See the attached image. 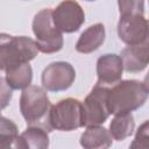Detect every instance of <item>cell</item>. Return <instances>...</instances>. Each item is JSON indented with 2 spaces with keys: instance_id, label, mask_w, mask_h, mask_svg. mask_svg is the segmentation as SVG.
<instances>
[{
  "instance_id": "1",
  "label": "cell",
  "mask_w": 149,
  "mask_h": 149,
  "mask_svg": "<svg viewBox=\"0 0 149 149\" xmlns=\"http://www.w3.org/2000/svg\"><path fill=\"white\" fill-rule=\"evenodd\" d=\"M148 92L143 83L136 79L121 80L113 85L108 92V108L111 114L130 113L142 107L147 99Z\"/></svg>"
},
{
  "instance_id": "2",
  "label": "cell",
  "mask_w": 149,
  "mask_h": 149,
  "mask_svg": "<svg viewBox=\"0 0 149 149\" xmlns=\"http://www.w3.org/2000/svg\"><path fill=\"white\" fill-rule=\"evenodd\" d=\"M51 104L47 90L42 86L30 85L22 90L20 97V112L27 126H41L51 132L49 125V113Z\"/></svg>"
},
{
  "instance_id": "3",
  "label": "cell",
  "mask_w": 149,
  "mask_h": 149,
  "mask_svg": "<svg viewBox=\"0 0 149 149\" xmlns=\"http://www.w3.org/2000/svg\"><path fill=\"white\" fill-rule=\"evenodd\" d=\"M40 52L36 41L28 36H12L2 33L0 35V69H7L29 63Z\"/></svg>"
},
{
  "instance_id": "4",
  "label": "cell",
  "mask_w": 149,
  "mask_h": 149,
  "mask_svg": "<svg viewBox=\"0 0 149 149\" xmlns=\"http://www.w3.org/2000/svg\"><path fill=\"white\" fill-rule=\"evenodd\" d=\"M31 29L41 52L55 54L62 50L64 44L63 33L54 22L52 9L43 8L37 12L33 19Z\"/></svg>"
},
{
  "instance_id": "5",
  "label": "cell",
  "mask_w": 149,
  "mask_h": 149,
  "mask_svg": "<svg viewBox=\"0 0 149 149\" xmlns=\"http://www.w3.org/2000/svg\"><path fill=\"white\" fill-rule=\"evenodd\" d=\"M51 129L71 132L85 126L83 102L74 98H65L51 106L49 113Z\"/></svg>"
},
{
  "instance_id": "6",
  "label": "cell",
  "mask_w": 149,
  "mask_h": 149,
  "mask_svg": "<svg viewBox=\"0 0 149 149\" xmlns=\"http://www.w3.org/2000/svg\"><path fill=\"white\" fill-rule=\"evenodd\" d=\"M108 92L107 86L95 84L91 92L83 101L85 114V127L102 125L111 115L108 108Z\"/></svg>"
},
{
  "instance_id": "7",
  "label": "cell",
  "mask_w": 149,
  "mask_h": 149,
  "mask_svg": "<svg viewBox=\"0 0 149 149\" xmlns=\"http://www.w3.org/2000/svg\"><path fill=\"white\" fill-rule=\"evenodd\" d=\"M76 79L74 68L63 61L47 65L41 76L42 86L49 92H62L70 88Z\"/></svg>"
},
{
  "instance_id": "8",
  "label": "cell",
  "mask_w": 149,
  "mask_h": 149,
  "mask_svg": "<svg viewBox=\"0 0 149 149\" xmlns=\"http://www.w3.org/2000/svg\"><path fill=\"white\" fill-rule=\"evenodd\" d=\"M56 27L65 34L76 33L85 22V13L81 6L74 0H63L52 10Z\"/></svg>"
},
{
  "instance_id": "9",
  "label": "cell",
  "mask_w": 149,
  "mask_h": 149,
  "mask_svg": "<svg viewBox=\"0 0 149 149\" xmlns=\"http://www.w3.org/2000/svg\"><path fill=\"white\" fill-rule=\"evenodd\" d=\"M149 34L148 20L141 14L120 15L118 22V36L127 45L143 42Z\"/></svg>"
},
{
  "instance_id": "10",
  "label": "cell",
  "mask_w": 149,
  "mask_h": 149,
  "mask_svg": "<svg viewBox=\"0 0 149 149\" xmlns=\"http://www.w3.org/2000/svg\"><path fill=\"white\" fill-rule=\"evenodd\" d=\"M123 62L116 54H105L97 61V84L102 86L115 85L121 81L123 72Z\"/></svg>"
},
{
  "instance_id": "11",
  "label": "cell",
  "mask_w": 149,
  "mask_h": 149,
  "mask_svg": "<svg viewBox=\"0 0 149 149\" xmlns=\"http://www.w3.org/2000/svg\"><path fill=\"white\" fill-rule=\"evenodd\" d=\"M120 56L127 72L136 73L143 71L149 65V34L143 42L135 45H127Z\"/></svg>"
},
{
  "instance_id": "12",
  "label": "cell",
  "mask_w": 149,
  "mask_h": 149,
  "mask_svg": "<svg viewBox=\"0 0 149 149\" xmlns=\"http://www.w3.org/2000/svg\"><path fill=\"white\" fill-rule=\"evenodd\" d=\"M105 36V26L102 23L92 24L80 34L76 43V50L80 54H91L102 45Z\"/></svg>"
},
{
  "instance_id": "13",
  "label": "cell",
  "mask_w": 149,
  "mask_h": 149,
  "mask_svg": "<svg viewBox=\"0 0 149 149\" xmlns=\"http://www.w3.org/2000/svg\"><path fill=\"white\" fill-rule=\"evenodd\" d=\"M80 146L85 149H105L113 143V137L108 129L98 125L86 127V130L80 135Z\"/></svg>"
},
{
  "instance_id": "14",
  "label": "cell",
  "mask_w": 149,
  "mask_h": 149,
  "mask_svg": "<svg viewBox=\"0 0 149 149\" xmlns=\"http://www.w3.org/2000/svg\"><path fill=\"white\" fill-rule=\"evenodd\" d=\"M48 130L41 126H28L20 135L17 149H47L49 147Z\"/></svg>"
},
{
  "instance_id": "15",
  "label": "cell",
  "mask_w": 149,
  "mask_h": 149,
  "mask_svg": "<svg viewBox=\"0 0 149 149\" xmlns=\"http://www.w3.org/2000/svg\"><path fill=\"white\" fill-rule=\"evenodd\" d=\"M5 80L12 90H24L31 85L33 69L29 63L19 64L7 69L5 72Z\"/></svg>"
},
{
  "instance_id": "16",
  "label": "cell",
  "mask_w": 149,
  "mask_h": 149,
  "mask_svg": "<svg viewBox=\"0 0 149 149\" xmlns=\"http://www.w3.org/2000/svg\"><path fill=\"white\" fill-rule=\"evenodd\" d=\"M135 129V120L130 113L115 114L109 123V133L115 141H123L129 137Z\"/></svg>"
},
{
  "instance_id": "17",
  "label": "cell",
  "mask_w": 149,
  "mask_h": 149,
  "mask_svg": "<svg viewBox=\"0 0 149 149\" xmlns=\"http://www.w3.org/2000/svg\"><path fill=\"white\" fill-rule=\"evenodd\" d=\"M19 139H20V135L17 132L16 125L12 120L5 116H1L0 119V148L1 149H9V148L17 149Z\"/></svg>"
},
{
  "instance_id": "18",
  "label": "cell",
  "mask_w": 149,
  "mask_h": 149,
  "mask_svg": "<svg viewBox=\"0 0 149 149\" xmlns=\"http://www.w3.org/2000/svg\"><path fill=\"white\" fill-rule=\"evenodd\" d=\"M120 15L144 14V0H118Z\"/></svg>"
},
{
  "instance_id": "19",
  "label": "cell",
  "mask_w": 149,
  "mask_h": 149,
  "mask_svg": "<svg viewBox=\"0 0 149 149\" xmlns=\"http://www.w3.org/2000/svg\"><path fill=\"white\" fill-rule=\"evenodd\" d=\"M130 148L149 149V120L144 121L136 130L135 137L129 146Z\"/></svg>"
},
{
  "instance_id": "20",
  "label": "cell",
  "mask_w": 149,
  "mask_h": 149,
  "mask_svg": "<svg viewBox=\"0 0 149 149\" xmlns=\"http://www.w3.org/2000/svg\"><path fill=\"white\" fill-rule=\"evenodd\" d=\"M0 83H1V107L5 108L12 99V88L5 80V77H1Z\"/></svg>"
},
{
  "instance_id": "21",
  "label": "cell",
  "mask_w": 149,
  "mask_h": 149,
  "mask_svg": "<svg viewBox=\"0 0 149 149\" xmlns=\"http://www.w3.org/2000/svg\"><path fill=\"white\" fill-rule=\"evenodd\" d=\"M143 86H144V88L147 90V92L149 93V71L147 72V74L144 76V79H143Z\"/></svg>"
},
{
  "instance_id": "22",
  "label": "cell",
  "mask_w": 149,
  "mask_h": 149,
  "mask_svg": "<svg viewBox=\"0 0 149 149\" xmlns=\"http://www.w3.org/2000/svg\"><path fill=\"white\" fill-rule=\"evenodd\" d=\"M85 1H95V0H85Z\"/></svg>"
},
{
  "instance_id": "23",
  "label": "cell",
  "mask_w": 149,
  "mask_h": 149,
  "mask_svg": "<svg viewBox=\"0 0 149 149\" xmlns=\"http://www.w3.org/2000/svg\"><path fill=\"white\" fill-rule=\"evenodd\" d=\"M148 26H149V20H148Z\"/></svg>"
},
{
  "instance_id": "24",
  "label": "cell",
  "mask_w": 149,
  "mask_h": 149,
  "mask_svg": "<svg viewBox=\"0 0 149 149\" xmlns=\"http://www.w3.org/2000/svg\"><path fill=\"white\" fill-rule=\"evenodd\" d=\"M148 1H149V0H148Z\"/></svg>"
},
{
  "instance_id": "25",
  "label": "cell",
  "mask_w": 149,
  "mask_h": 149,
  "mask_svg": "<svg viewBox=\"0 0 149 149\" xmlns=\"http://www.w3.org/2000/svg\"><path fill=\"white\" fill-rule=\"evenodd\" d=\"M28 1H29V0H28Z\"/></svg>"
}]
</instances>
